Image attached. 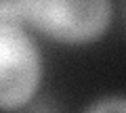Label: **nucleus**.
Instances as JSON below:
<instances>
[{"label":"nucleus","instance_id":"obj_4","mask_svg":"<svg viewBox=\"0 0 126 113\" xmlns=\"http://www.w3.org/2000/svg\"><path fill=\"white\" fill-rule=\"evenodd\" d=\"M21 113H59V109L55 107L50 100H38V103L30 105V107H27L25 111H21Z\"/></svg>","mask_w":126,"mask_h":113},{"label":"nucleus","instance_id":"obj_5","mask_svg":"<svg viewBox=\"0 0 126 113\" xmlns=\"http://www.w3.org/2000/svg\"><path fill=\"white\" fill-rule=\"evenodd\" d=\"M122 11H124V19H126V0H122Z\"/></svg>","mask_w":126,"mask_h":113},{"label":"nucleus","instance_id":"obj_3","mask_svg":"<svg viewBox=\"0 0 126 113\" xmlns=\"http://www.w3.org/2000/svg\"><path fill=\"white\" fill-rule=\"evenodd\" d=\"M84 113H126V96H103L88 105Z\"/></svg>","mask_w":126,"mask_h":113},{"label":"nucleus","instance_id":"obj_2","mask_svg":"<svg viewBox=\"0 0 126 113\" xmlns=\"http://www.w3.org/2000/svg\"><path fill=\"white\" fill-rule=\"evenodd\" d=\"M42 80V59L36 42L21 23L0 21V109L19 111L32 103Z\"/></svg>","mask_w":126,"mask_h":113},{"label":"nucleus","instance_id":"obj_1","mask_svg":"<svg viewBox=\"0 0 126 113\" xmlns=\"http://www.w3.org/2000/svg\"><path fill=\"white\" fill-rule=\"evenodd\" d=\"M21 19L61 44H90L111 23V0H17Z\"/></svg>","mask_w":126,"mask_h":113}]
</instances>
